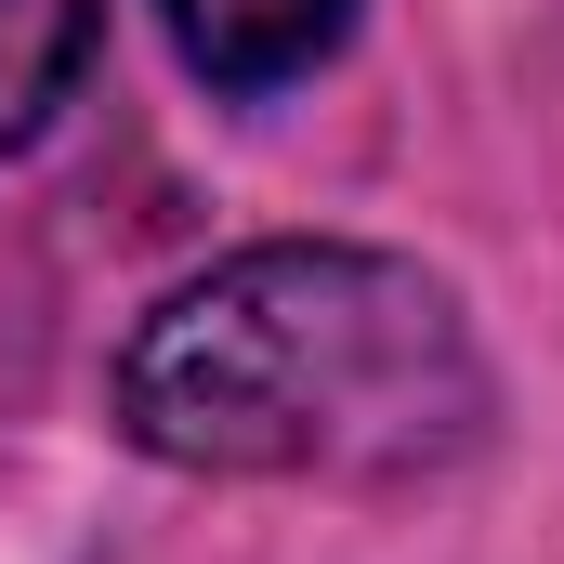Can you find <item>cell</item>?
Returning <instances> with one entry per match:
<instances>
[{
  "label": "cell",
  "mask_w": 564,
  "mask_h": 564,
  "mask_svg": "<svg viewBox=\"0 0 564 564\" xmlns=\"http://www.w3.org/2000/svg\"><path fill=\"white\" fill-rule=\"evenodd\" d=\"M499 421L459 289L408 250L263 237L184 276L119 355V433L171 473L250 486H421Z\"/></svg>",
  "instance_id": "1"
},
{
  "label": "cell",
  "mask_w": 564,
  "mask_h": 564,
  "mask_svg": "<svg viewBox=\"0 0 564 564\" xmlns=\"http://www.w3.org/2000/svg\"><path fill=\"white\" fill-rule=\"evenodd\" d=\"M158 13H171L184 66H197L210 93H289V79H315V66L341 53V26H355V0H158Z\"/></svg>",
  "instance_id": "2"
},
{
  "label": "cell",
  "mask_w": 564,
  "mask_h": 564,
  "mask_svg": "<svg viewBox=\"0 0 564 564\" xmlns=\"http://www.w3.org/2000/svg\"><path fill=\"white\" fill-rule=\"evenodd\" d=\"M93 40H106V0H0V158L53 132V106L79 93Z\"/></svg>",
  "instance_id": "3"
}]
</instances>
